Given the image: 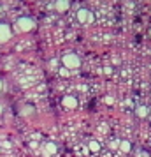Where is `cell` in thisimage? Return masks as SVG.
<instances>
[{"mask_svg": "<svg viewBox=\"0 0 151 157\" xmlns=\"http://www.w3.org/2000/svg\"><path fill=\"white\" fill-rule=\"evenodd\" d=\"M42 154L44 155H55V154H56V145H55V143L53 141H48V143H44L42 145Z\"/></svg>", "mask_w": 151, "mask_h": 157, "instance_id": "6da1fadb", "label": "cell"}, {"mask_svg": "<svg viewBox=\"0 0 151 157\" xmlns=\"http://www.w3.org/2000/svg\"><path fill=\"white\" fill-rule=\"evenodd\" d=\"M76 104H77V101L74 97H65L63 99V106H67V108H76Z\"/></svg>", "mask_w": 151, "mask_h": 157, "instance_id": "7a4b0ae2", "label": "cell"}, {"mask_svg": "<svg viewBox=\"0 0 151 157\" xmlns=\"http://www.w3.org/2000/svg\"><path fill=\"white\" fill-rule=\"evenodd\" d=\"M148 113H149V109H148V108H144V106L137 108V115H139V117H146Z\"/></svg>", "mask_w": 151, "mask_h": 157, "instance_id": "3957f363", "label": "cell"}, {"mask_svg": "<svg viewBox=\"0 0 151 157\" xmlns=\"http://www.w3.org/2000/svg\"><path fill=\"white\" fill-rule=\"evenodd\" d=\"M120 150H121V152H128L130 150V143L128 141H120Z\"/></svg>", "mask_w": 151, "mask_h": 157, "instance_id": "277c9868", "label": "cell"}, {"mask_svg": "<svg viewBox=\"0 0 151 157\" xmlns=\"http://www.w3.org/2000/svg\"><path fill=\"white\" fill-rule=\"evenodd\" d=\"M88 147H90V150H92V152H99V150H100V145H99L97 141H90V145H88Z\"/></svg>", "mask_w": 151, "mask_h": 157, "instance_id": "5b68a950", "label": "cell"}, {"mask_svg": "<svg viewBox=\"0 0 151 157\" xmlns=\"http://www.w3.org/2000/svg\"><path fill=\"white\" fill-rule=\"evenodd\" d=\"M65 62H67L69 65H77V60H76V58H72V57H67V58H65Z\"/></svg>", "mask_w": 151, "mask_h": 157, "instance_id": "8992f818", "label": "cell"}, {"mask_svg": "<svg viewBox=\"0 0 151 157\" xmlns=\"http://www.w3.org/2000/svg\"><path fill=\"white\" fill-rule=\"evenodd\" d=\"M139 157H148V154H144V152H139Z\"/></svg>", "mask_w": 151, "mask_h": 157, "instance_id": "52a82bcc", "label": "cell"}, {"mask_svg": "<svg viewBox=\"0 0 151 157\" xmlns=\"http://www.w3.org/2000/svg\"><path fill=\"white\" fill-rule=\"evenodd\" d=\"M0 113H2V106H0Z\"/></svg>", "mask_w": 151, "mask_h": 157, "instance_id": "ba28073f", "label": "cell"}]
</instances>
